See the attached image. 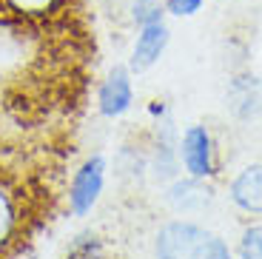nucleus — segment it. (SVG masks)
<instances>
[{
  "label": "nucleus",
  "mask_w": 262,
  "mask_h": 259,
  "mask_svg": "<svg viewBox=\"0 0 262 259\" xmlns=\"http://www.w3.org/2000/svg\"><path fill=\"white\" fill-rule=\"evenodd\" d=\"M231 200L239 211L245 214H259L262 217V162L248 165L231 182Z\"/></svg>",
  "instance_id": "nucleus-6"
},
{
  "label": "nucleus",
  "mask_w": 262,
  "mask_h": 259,
  "mask_svg": "<svg viewBox=\"0 0 262 259\" xmlns=\"http://www.w3.org/2000/svg\"><path fill=\"white\" fill-rule=\"evenodd\" d=\"M168 205L180 214H194V211H203L211 205V188L203 185L200 177H191V180H177L168 188Z\"/></svg>",
  "instance_id": "nucleus-7"
},
{
  "label": "nucleus",
  "mask_w": 262,
  "mask_h": 259,
  "mask_svg": "<svg viewBox=\"0 0 262 259\" xmlns=\"http://www.w3.org/2000/svg\"><path fill=\"white\" fill-rule=\"evenodd\" d=\"M168 14H177V17H191L203 9V0H165L163 3Z\"/></svg>",
  "instance_id": "nucleus-13"
},
{
  "label": "nucleus",
  "mask_w": 262,
  "mask_h": 259,
  "mask_svg": "<svg viewBox=\"0 0 262 259\" xmlns=\"http://www.w3.org/2000/svg\"><path fill=\"white\" fill-rule=\"evenodd\" d=\"M208 259H231L228 245H225L223 240H216V236H214V245H211V256Z\"/></svg>",
  "instance_id": "nucleus-14"
},
{
  "label": "nucleus",
  "mask_w": 262,
  "mask_h": 259,
  "mask_svg": "<svg viewBox=\"0 0 262 259\" xmlns=\"http://www.w3.org/2000/svg\"><path fill=\"white\" fill-rule=\"evenodd\" d=\"M134 103V89H131V69L125 66H114L105 74V80L100 83L97 91V109L103 117H123Z\"/></svg>",
  "instance_id": "nucleus-4"
},
{
  "label": "nucleus",
  "mask_w": 262,
  "mask_h": 259,
  "mask_svg": "<svg viewBox=\"0 0 262 259\" xmlns=\"http://www.w3.org/2000/svg\"><path fill=\"white\" fill-rule=\"evenodd\" d=\"M23 225V208H20V197L9 182L0 180V251H6L20 233Z\"/></svg>",
  "instance_id": "nucleus-8"
},
{
  "label": "nucleus",
  "mask_w": 262,
  "mask_h": 259,
  "mask_svg": "<svg viewBox=\"0 0 262 259\" xmlns=\"http://www.w3.org/2000/svg\"><path fill=\"white\" fill-rule=\"evenodd\" d=\"M239 259H262V222L248 225L239 240Z\"/></svg>",
  "instance_id": "nucleus-12"
},
{
  "label": "nucleus",
  "mask_w": 262,
  "mask_h": 259,
  "mask_svg": "<svg viewBox=\"0 0 262 259\" xmlns=\"http://www.w3.org/2000/svg\"><path fill=\"white\" fill-rule=\"evenodd\" d=\"M103 188H105V160L100 154H94L74 171L72 188H69V208H72V214L74 217L92 214V208L97 205Z\"/></svg>",
  "instance_id": "nucleus-2"
},
{
  "label": "nucleus",
  "mask_w": 262,
  "mask_h": 259,
  "mask_svg": "<svg viewBox=\"0 0 262 259\" xmlns=\"http://www.w3.org/2000/svg\"><path fill=\"white\" fill-rule=\"evenodd\" d=\"M214 236L188 220H171L157 231L154 259H208Z\"/></svg>",
  "instance_id": "nucleus-1"
},
{
  "label": "nucleus",
  "mask_w": 262,
  "mask_h": 259,
  "mask_svg": "<svg viewBox=\"0 0 262 259\" xmlns=\"http://www.w3.org/2000/svg\"><path fill=\"white\" fill-rule=\"evenodd\" d=\"M131 20L140 26H148V23H163L165 20V6L160 0H131Z\"/></svg>",
  "instance_id": "nucleus-10"
},
{
  "label": "nucleus",
  "mask_w": 262,
  "mask_h": 259,
  "mask_svg": "<svg viewBox=\"0 0 262 259\" xmlns=\"http://www.w3.org/2000/svg\"><path fill=\"white\" fill-rule=\"evenodd\" d=\"M66 259H105L103 256V245L94 233H80L77 240L69 245Z\"/></svg>",
  "instance_id": "nucleus-11"
},
{
  "label": "nucleus",
  "mask_w": 262,
  "mask_h": 259,
  "mask_svg": "<svg viewBox=\"0 0 262 259\" xmlns=\"http://www.w3.org/2000/svg\"><path fill=\"white\" fill-rule=\"evenodd\" d=\"M0 6L26 23H40V20L57 17L69 6V0H0Z\"/></svg>",
  "instance_id": "nucleus-9"
},
{
  "label": "nucleus",
  "mask_w": 262,
  "mask_h": 259,
  "mask_svg": "<svg viewBox=\"0 0 262 259\" xmlns=\"http://www.w3.org/2000/svg\"><path fill=\"white\" fill-rule=\"evenodd\" d=\"M168 26L163 23H148V26H140L137 40H134V49H131V72H145L151 66L163 57L165 46H168Z\"/></svg>",
  "instance_id": "nucleus-5"
},
{
  "label": "nucleus",
  "mask_w": 262,
  "mask_h": 259,
  "mask_svg": "<svg viewBox=\"0 0 262 259\" xmlns=\"http://www.w3.org/2000/svg\"><path fill=\"white\" fill-rule=\"evenodd\" d=\"M180 160H183L185 171L191 177L205 180V177L216 174L214 143H211V134L205 125H191V128H185L183 143H180Z\"/></svg>",
  "instance_id": "nucleus-3"
}]
</instances>
